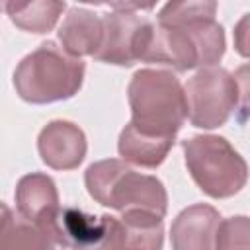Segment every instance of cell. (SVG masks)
Returning <instances> with one entry per match:
<instances>
[{
  "mask_svg": "<svg viewBox=\"0 0 250 250\" xmlns=\"http://www.w3.org/2000/svg\"><path fill=\"white\" fill-rule=\"evenodd\" d=\"M215 2H168L143 62H156L178 72L215 66L227 49L225 29L215 20Z\"/></svg>",
  "mask_w": 250,
  "mask_h": 250,
  "instance_id": "1",
  "label": "cell"
},
{
  "mask_svg": "<svg viewBox=\"0 0 250 250\" xmlns=\"http://www.w3.org/2000/svg\"><path fill=\"white\" fill-rule=\"evenodd\" d=\"M131 125L146 135L176 141L188 117L186 90L178 76L162 68H141L127 86Z\"/></svg>",
  "mask_w": 250,
  "mask_h": 250,
  "instance_id": "2",
  "label": "cell"
},
{
  "mask_svg": "<svg viewBox=\"0 0 250 250\" xmlns=\"http://www.w3.org/2000/svg\"><path fill=\"white\" fill-rule=\"evenodd\" d=\"M84 184L94 201L119 213L150 211L160 217L168 209L164 184L150 174L133 170L125 160L107 158L90 164L84 172Z\"/></svg>",
  "mask_w": 250,
  "mask_h": 250,
  "instance_id": "3",
  "label": "cell"
},
{
  "mask_svg": "<svg viewBox=\"0 0 250 250\" xmlns=\"http://www.w3.org/2000/svg\"><path fill=\"white\" fill-rule=\"evenodd\" d=\"M84 72L86 64L82 59L68 55L55 41H45L18 62L14 88L27 104L62 102L78 94Z\"/></svg>",
  "mask_w": 250,
  "mask_h": 250,
  "instance_id": "4",
  "label": "cell"
},
{
  "mask_svg": "<svg viewBox=\"0 0 250 250\" xmlns=\"http://www.w3.org/2000/svg\"><path fill=\"white\" fill-rule=\"evenodd\" d=\"M182 148L188 172L205 195L227 199L246 186L248 164L225 137L195 135L182 141Z\"/></svg>",
  "mask_w": 250,
  "mask_h": 250,
  "instance_id": "5",
  "label": "cell"
},
{
  "mask_svg": "<svg viewBox=\"0 0 250 250\" xmlns=\"http://www.w3.org/2000/svg\"><path fill=\"white\" fill-rule=\"evenodd\" d=\"M113 8L115 12L102 16L104 39L94 59L105 64L133 66L145 61L154 35V23L146 16L135 12L139 6L113 4Z\"/></svg>",
  "mask_w": 250,
  "mask_h": 250,
  "instance_id": "6",
  "label": "cell"
},
{
  "mask_svg": "<svg viewBox=\"0 0 250 250\" xmlns=\"http://www.w3.org/2000/svg\"><path fill=\"white\" fill-rule=\"evenodd\" d=\"M188 102V119L199 129H217L225 125L238 105V88L234 76L209 66L197 70L184 86Z\"/></svg>",
  "mask_w": 250,
  "mask_h": 250,
  "instance_id": "7",
  "label": "cell"
},
{
  "mask_svg": "<svg viewBox=\"0 0 250 250\" xmlns=\"http://www.w3.org/2000/svg\"><path fill=\"white\" fill-rule=\"evenodd\" d=\"M59 238L70 250H125L121 219L111 215L94 217L76 207H64L57 221Z\"/></svg>",
  "mask_w": 250,
  "mask_h": 250,
  "instance_id": "8",
  "label": "cell"
},
{
  "mask_svg": "<svg viewBox=\"0 0 250 250\" xmlns=\"http://www.w3.org/2000/svg\"><path fill=\"white\" fill-rule=\"evenodd\" d=\"M16 209L25 221L51 230L59 236L57 221L61 213L57 184L43 172H31L20 178L16 186ZM61 240V238H59Z\"/></svg>",
  "mask_w": 250,
  "mask_h": 250,
  "instance_id": "9",
  "label": "cell"
},
{
  "mask_svg": "<svg viewBox=\"0 0 250 250\" xmlns=\"http://www.w3.org/2000/svg\"><path fill=\"white\" fill-rule=\"evenodd\" d=\"M37 150L41 160L53 170H74L82 164L88 143L84 131L64 119L47 123L37 137Z\"/></svg>",
  "mask_w": 250,
  "mask_h": 250,
  "instance_id": "10",
  "label": "cell"
},
{
  "mask_svg": "<svg viewBox=\"0 0 250 250\" xmlns=\"http://www.w3.org/2000/svg\"><path fill=\"white\" fill-rule=\"evenodd\" d=\"M221 221V213L207 203L182 209L170 227L172 250H215Z\"/></svg>",
  "mask_w": 250,
  "mask_h": 250,
  "instance_id": "11",
  "label": "cell"
},
{
  "mask_svg": "<svg viewBox=\"0 0 250 250\" xmlns=\"http://www.w3.org/2000/svg\"><path fill=\"white\" fill-rule=\"evenodd\" d=\"M104 39V20L96 12L82 8V6H72L61 27H59V41L62 49L80 59V57H94L100 51Z\"/></svg>",
  "mask_w": 250,
  "mask_h": 250,
  "instance_id": "12",
  "label": "cell"
},
{
  "mask_svg": "<svg viewBox=\"0 0 250 250\" xmlns=\"http://www.w3.org/2000/svg\"><path fill=\"white\" fill-rule=\"evenodd\" d=\"M0 250H66L59 236L45 230L2 205Z\"/></svg>",
  "mask_w": 250,
  "mask_h": 250,
  "instance_id": "13",
  "label": "cell"
},
{
  "mask_svg": "<svg viewBox=\"0 0 250 250\" xmlns=\"http://www.w3.org/2000/svg\"><path fill=\"white\" fill-rule=\"evenodd\" d=\"M172 146H174L172 139H160L141 133L131 123L123 127L117 141V150L121 158L141 168H158L166 160Z\"/></svg>",
  "mask_w": 250,
  "mask_h": 250,
  "instance_id": "14",
  "label": "cell"
},
{
  "mask_svg": "<svg viewBox=\"0 0 250 250\" xmlns=\"http://www.w3.org/2000/svg\"><path fill=\"white\" fill-rule=\"evenodd\" d=\"M64 8H66L64 2H53V0H35L27 4H16V2L4 4V10L12 20V23L29 33L51 31L57 25Z\"/></svg>",
  "mask_w": 250,
  "mask_h": 250,
  "instance_id": "15",
  "label": "cell"
},
{
  "mask_svg": "<svg viewBox=\"0 0 250 250\" xmlns=\"http://www.w3.org/2000/svg\"><path fill=\"white\" fill-rule=\"evenodd\" d=\"M119 219L125 230V250H162L164 217L150 211H127Z\"/></svg>",
  "mask_w": 250,
  "mask_h": 250,
  "instance_id": "16",
  "label": "cell"
},
{
  "mask_svg": "<svg viewBox=\"0 0 250 250\" xmlns=\"http://www.w3.org/2000/svg\"><path fill=\"white\" fill-rule=\"evenodd\" d=\"M215 250H250V219L244 215L223 219Z\"/></svg>",
  "mask_w": 250,
  "mask_h": 250,
  "instance_id": "17",
  "label": "cell"
},
{
  "mask_svg": "<svg viewBox=\"0 0 250 250\" xmlns=\"http://www.w3.org/2000/svg\"><path fill=\"white\" fill-rule=\"evenodd\" d=\"M232 76L238 88V107L242 111L240 119L244 121L246 115H250V62L240 64Z\"/></svg>",
  "mask_w": 250,
  "mask_h": 250,
  "instance_id": "18",
  "label": "cell"
},
{
  "mask_svg": "<svg viewBox=\"0 0 250 250\" xmlns=\"http://www.w3.org/2000/svg\"><path fill=\"white\" fill-rule=\"evenodd\" d=\"M232 41H234V51L240 57L250 59V12L236 21L232 31Z\"/></svg>",
  "mask_w": 250,
  "mask_h": 250,
  "instance_id": "19",
  "label": "cell"
}]
</instances>
